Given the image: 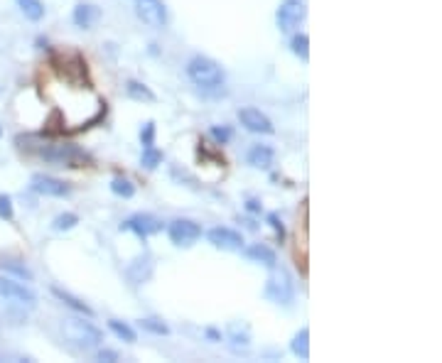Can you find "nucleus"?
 Returning <instances> with one entry per match:
<instances>
[{
  "instance_id": "obj_24",
  "label": "nucleus",
  "mask_w": 442,
  "mask_h": 363,
  "mask_svg": "<svg viewBox=\"0 0 442 363\" xmlns=\"http://www.w3.org/2000/svg\"><path fill=\"white\" fill-rule=\"evenodd\" d=\"M290 47H293V52L297 54L302 62L310 59V37L307 35H295L293 42H290Z\"/></svg>"
},
{
  "instance_id": "obj_7",
  "label": "nucleus",
  "mask_w": 442,
  "mask_h": 363,
  "mask_svg": "<svg viewBox=\"0 0 442 363\" xmlns=\"http://www.w3.org/2000/svg\"><path fill=\"white\" fill-rule=\"evenodd\" d=\"M136 12L147 27L162 29L167 25V8L162 0H138Z\"/></svg>"
},
{
  "instance_id": "obj_20",
  "label": "nucleus",
  "mask_w": 442,
  "mask_h": 363,
  "mask_svg": "<svg viewBox=\"0 0 442 363\" xmlns=\"http://www.w3.org/2000/svg\"><path fill=\"white\" fill-rule=\"evenodd\" d=\"M0 268L8 270V273H12V275H18L20 280H27V282L32 280V273H29V268L18 258H0Z\"/></svg>"
},
{
  "instance_id": "obj_26",
  "label": "nucleus",
  "mask_w": 442,
  "mask_h": 363,
  "mask_svg": "<svg viewBox=\"0 0 442 363\" xmlns=\"http://www.w3.org/2000/svg\"><path fill=\"white\" fill-rule=\"evenodd\" d=\"M138 327H140L143 331H150V334H158V336L170 334L167 324H162L160 319H140V322H138Z\"/></svg>"
},
{
  "instance_id": "obj_3",
  "label": "nucleus",
  "mask_w": 442,
  "mask_h": 363,
  "mask_svg": "<svg viewBox=\"0 0 442 363\" xmlns=\"http://www.w3.org/2000/svg\"><path fill=\"white\" fill-rule=\"evenodd\" d=\"M40 158L47 162L62 164V167H84L88 162V155L82 147L71 145V142H54V145H45L40 150Z\"/></svg>"
},
{
  "instance_id": "obj_8",
  "label": "nucleus",
  "mask_w": 442,
  "mask_h": 363,
  "mask_svg": "<svg viewBox=\"0 0 442 363\" xmlns=\"http://www.w3.org/2000/svg\"><path fill=\"white\" fill-rule=\"evenodd\" d=\"M0 297L20 307H35L37 302V295L29 287H25L23 282L8 280V277H0Z\"/></svg>"
},
{
  "instance_id": "obj_14",
  "label": "nucleus",
  "mask_w": 442,
  "mask_h": 363,
  "mask_svg": "<svg viewBox=\"0 0 442 363\" xmlns=\"http://www.w3.org/2000/svg\"><path fill=\"white\" fill-rule=\"evenodd\" d=\"M273 160H275V153L268 145H254L248 150V164L256 167V170H271Z\"/></svg>"
},
{
  "instance_id": "obj_34",
  "label": "nucleus",
  "mask_w": 442,
  "mask_h": 363,
  "mask_svg": "<svg viewBox=\"0 0 442 363\" xmlns=\"http://www.w3.org/2000/svg\"><path fill=\"white\" fill-rule=\"evenodd\" d=\"M246 209L254 211V214H258V211H260V201L258 199H248L246 201Z\"/></svg>"
},
{
  "instance_id": "obj_29",
  "label": "nucleus",
  "mask_w": 442,
  "mask_h": 363,
  "mask_svg": "<svg viewBox=\"0 0 442 363\" xmlns=\"http://www.w3.org/2000/svg\"><path fill=\"white\" fill-rule=\"evenodd\" d=\"M212 138L217 140V145H226V142L231 140V128L229 125H214Z\"/></svg>"
},
{
  "instance_id": "obj_36",
  "label": "nucleus",
  "mask_w": 442,
  "mask_h": 363,
  "mask_svg": "<svg viewBox=\"0 0 442 363\" xmlns=\"http://www.w3.org/2000/svg\"><path fill=\"white\" fill-rule=\"evenodd\" d=\"M0 138H3V128H0Z\"/></svg>"
},
{
  "instance_id": "obj_11",
  "label": "nucleus",
  "mask_w": 442,
  "mask_h": 363,
  "mask_svg": "<svg viewBox=\"0 0 442 363\" xmlns=\"http://www.w3.org/2000/svg\"><path fill=\"white\" fill-rule=\"evenodd\" d=\"M238 121H241L243 128L251 130V133H263V135L275 133V128H273V123H271V118L265 116V113H260L258 108H254V105H246V108H241V111H238Z\"/></svg>"
},
{
  "instance_id": "obj_15",
  "label": "nucleus",
  "mask_w": 442,
  "mask_h": 363,
  "mask_svg": "<svg viewBox=\"0 0 442 363\" xmlns=\"http://www.w3.org/2000/svg\"><path fill=\"white\" fill-rule=\"evenodd\" d=\"M99 18H101V10L96 5L82 3V5L74 8V23H77V27H82V29L94 27V25L99 23Z\"/></svg>"
},
{
  "instance_id": "obj_23",
  "label": "nucleus",
  "mask_w": 442,
  "mask_h": 363,
  "mask_svg": "<svg viewBox=\"0 0 442 363\" xmlns=\"http://www.w3.org/2000/svg\"><path fill=\"white\" fill-rule=\"evenodd\" d=\"M108 329H111L113 334L118 336L121 341H125V344H136V331H133V327H128L125 322H118V319H108Z\"/></svg>"
},
{
  "instance_id": "obj_12",
  "label": "nucleus",
  "mask_w": 442,
  "mask_h": 363,
  "mask_svg": "<svg viewBox=\"0 0 442 363\" xmlns=\"http://www.w3.org/2000/svg\"><path fill=\"white\" fill-rule=\"evenodd\" d=\"M29 187L35 189L37 194H42V197H66L69 194V184L66 182L49 175H35L32 182H29Z\"/></svg>"
},
{
  "instance_id": "obj_6",
  "label": "nucleus",
  "mask_w": 442,
  "mask_h": 363,
  "mask_svg": "<svg viewBox=\"0 0 442 363\" xmlns=\"http://www.w3.org/2000/svg\"><path fill=\"white\" fill-rule=\"evenodd\" d=\"M167 234H170V240L175 243V246L189 248V246H195L197 240L201 238V226L195 221H189V218H177V221L170 223Z\"/></svg>"
},
{
  "instance_id": "obj_13",
  "label": "nucleus",
  "mask_w": 442,
  "mask_h": 363,
  "mask_svg": "<svg viewBox=\"0 0 442 363\" xmlns=\"http://www.w3.org/2000/svg\"><path fill=\"white\" fill-rule=\"evenodd\" d=\"M125 275H128V280L133 282V285H143V282H147L150 277H153V258H150L147 253L138 255V258L128 265Z\"/></svg>"
},
{
  "instance_id": "obj_18",
  "label": "nucleus",
  "mask_w": 442,
  "mask_h": 363,
  "mask_svg": "<svg viewBox=\"0 0 442 363\" xmlns=\"http://www.w3.org/2000/svg\"><path fill=\"white\" fill-rule=\"evenodd\" d=\"M290 351H293L297 358H302V361L310 358V329L302 327L300 331L293 336V341H290Z\"/></svg>"
},
{
  "instance_id": "obj_17",
  "label": "nucleus",
  "mask_w": 442,
  "mask_h": 363,
  "mask_svg": "<svg viewBox=\"0 0 442 363\" xmlns=\"http://www.w3.org/2000/svg\"><path fill=\"white\" fill-rule=\"evenodd\" d=\"M52 295L59 299V302H64L66 307H71V310H77V312H82V314H86V316H94V310L86 305V302H82L79 297H74L71 292H66V290H62V287H52Z\"/></svg>"
},
{
  "instance_id": "obj_33",
  "label": "nucleus",
  "mask_w": 442,
  "mask_h": 363,
  "mask_svg": "<svg viewBox=\"0 0 442 363\" xmlns=\"http://www.w3.org/2000/svg\"><path fill=\"white\" fill-rule=\"evenodd\" d=\"M99 361H108V363H113V361H118V353L116 351H99Z\"/></svg>"
},
{
  "instance_id": "obj_1",
  "label": "nucleus",
  "mask_w": 442,
  "mask_h": 363,
  "mask_svg": "<svg viewBox=\"0 0 442 363\" xmlns=\"http://www.w3.org/2000/svg\"><path fill=\"white\" fill-rule=\"evenodd\" d=\"M62 334H64V339L69 341L71 346L84 349V351L96 349V346H101V341H103L99 329H96L91 322L79 319V316H66L64 322H62Z\"/></svg>"
},
{
  "instance_id": "obj_16",
  "label": "nucleus",
  "mask_w": 442,
  "mask_h": 363,
  "mask_svg": "<svg viewBox=\"0 0 442 363\" xmlns=\"http://www.w3.org/2000/svg\"><path fill=\"white\" fill-rule=\"evenodd\" d=\"M246 258H251L254 263L265 265V268H275L278 265V255L268 246H263V243H256V246L246 248Z\"/></svg>"
},
{
  "instance_id": "obj_28",
  "label": "nucleus",
  "mask_w": 442,
  "mask_h": 363,
  "mask_svg": "<svg viewBox=\"0 0 442 363\" xmlns=\"http://www.w3.org/2000/svg\"><path fill=\"white\" fill-rule=\"evenodd\" d=\"M77 223H79V216H77V214H59V216L54 218L52 229H54V231H69V229H74Z\"/></svg>"
},
{
  "instance_id": "obj_22",
  "label": "nucleus",
  "mask_w": 442,
  "mask_h": 363,
  "mask_svg": "<svg viewBox=\"0 0 442 363\" xmlns=\"http://www.w3.org/2000/svg\"><path fill=\"white\" fill-rule=\"evenodd\" d=\"M229 339L234 341V346H243V349H246V346L251 344V329L241 322H234L229 327Z\"/></svg>"
},
{
  "instance_id": "obj_21",
  "label": "nucleus",
  "mask_w": 442,
  "mask_h": 363,
  "mask_svg": "<svg viewBox=\"0 0 442 363\" xmlns=\"http://www.w3.org/2000/svg\"><path fill=\"white\" fill-rule=\"evenodd\" d=\"M20 10H23V15L27 20H32V23H40L42 18H45V5H42V0H18Z\"/></svg>"
},
{
  "instance_id": "obj_31",
  "label": "nucleus",
  "mask_w": 442,
  "mask_h": 363,
  "mask_svg": "<svg viewBox=\"0 0 442 363\" xmlns=\"http://www.w3.org/2000/svg\"><path fill=\"white\" fill-rule=\"evenodd\" d=\"M0 218H5V221L12 218V199L8 194H0Z\"/></svg>"
},
{
  "instance_id": "obj_2",
  "label": "nucleus",
  "mask_w": 442,
  "mask_h": 363,
  "mask_svg": "<svg viewBox=\"0 0 442 363\" xmlns=\"http://www.w3.org/2000/svg\"><path fill=\"white\" fill-rule=\"evenodd\" d=\"M187 77L199 88H219L224 86V69L209 57H192L187 62Z\"/></svg>"
},
{
  "instance_id": "obj_25",
  "label": "nucleus",
  "mask_w": 442,
  "mask_h": 363,
  "mask_svg": "<svg viewBox=\"0 0 442 363\" xmlns=\"http://www.w3.org/2000/svg\"><path fill=\"white\" fill-rule=\"evenodd\" d=\"M111 192L118 194V197H123V199H130V197L136 194V187H133L128 179H123V177H116V179L111 182Z\"/></svg>"
},
{
  "instance_id": "obj_27",
  "label": "nucleus",
  "mask_w": 442,
  "mask_h": 363,
  "mask_svg": "<svg viewBox=\"0 0 442 363\" xmlns=\"http://www.w3.org/2000/svg\"><path fill=\"white\" fill-rule=\"evenodd\" d=\"M160 162H162V153H160V150H155V147H145V150H143L140 164L145 170H155Z\"/></svg>"
},
{
  "instance_id": "obj_5",
  "label": "nucleus",
  "mask_w": 442,
  "mask_h": 363,
  "mask_svg": "<svg viewBox=\"0 0 442 363\" xmlns=\"http://www.w3.org/2000/svg\"><path fill=\"white\" fill-rule=\"evenodd\" d=\"M305 18H307L305 0H283L280 8H278V15H275L280 32H288V29L297 27Z\"/></svg>"
},
{
  "instance_id": "obj_30",
  "label": "nucleus",
  "mask_w": 442,
  "mask_h": 363,
  "mask_svg": "<svg viewBox=\"0 0 442 363\" xmlns=\"http://www.w3.org/2000/svg\"><path fill=\"white\" fill-rule=\"evenodd\" d=\"M140 140H143V147H153V145H155V123H153V121L143 125Z\"/></svg>"
},
{
  "instance_id": "obj_32",
  "label": "nucleus",
  "mask_w": 442,
  "mask_h": 363,
  "mask_svg": "<svg viewBox=\"0 0 442 363\" xmlns=\"http://www.w3.org/2000/svg\"><path fill=\"white\" fill-rule=\"evenodd\" d=\"M268 223L273 226V231H275V236L280 240L285 238V226H283V221H280V216L278 214H268Z\"/></svg>"
},
{
  "instance_id": "obj_35",
  "label": "nucleus",
  "mask_w": 442,
  "mask_h": 363,
  "mask_svg": "<svg viewBox=\"0 0 442 363\" xmlns=\"http://www.w3.org/2000/svg\"><path fill=\"white\" fill-rule=\"evenodd\" d=\"M206 336H209L212 341H219V339H221V334H219L217 329H206Z\"/></svg>"
},
{
  "instance_id": "obj_10",
  "label": "nucleus",
  "mask_w": 442,
  "mask_h": 363,
  "mask_svg": "<svg viewBox=\"0 0 442 363\" xmlns=\"http://www.w3.org/2000/svg\"><path fill=\"white\" fill-rule=\"evenodd\" d=\"M206 240L214 248H221V251H243V236L234 229H226V226L209 229L206 231Z\"/></svg>"
},
{
  "instance_id": "obj_19",
  "label": "nucleus",
  "mask_w": 442,
  "mask_h": 363,
  "mask_svg": "<svg viewBox=\"0 0 442 363\" xmlns=\"http://www.w3.org/2000/svg\"><path fill=\"white\" fill-rule=\"evenodd\" d=\"M125 91H128V96L133 101H143V103H155V101H158V96L140 82H128L125 84Z\"/></svg>"
},
{
  "instance_id": "obj_9",
  "label": "nucleus",
  "mask_w": 442,
  "mask_h": 363,
  "mask_svg": "<svg viewBox=\"0 0 442 363\" xmlns=\"http://www.w3.org/2000/svg\"><path fill=\"white\" fill-rule=\"evenodd\" d=\"M121 229L133 231L138 238L145 240L147 236H153V234H158V231H162V223H160V218H155L153 214H133V216L125 218V221L121 223Z\"/></svg>"
},
{
  "instance_id": "obj_4",
  "label": "nucleus",
  "mask_w": 442,
  "mask_h": 363,
  "mask_svg": "<svg viewBox=\"0 0 442 363\" xmlns=\"http://www.w3.org/2000/svg\"><path fill=\"white\" fill-rule=\"evenodd\" d=\"M271 277L265 282V299H271L273 305H290L295 299V285H293V277L288 275V270H278L271 268Z\"/></svg>"
}]
</instances>
